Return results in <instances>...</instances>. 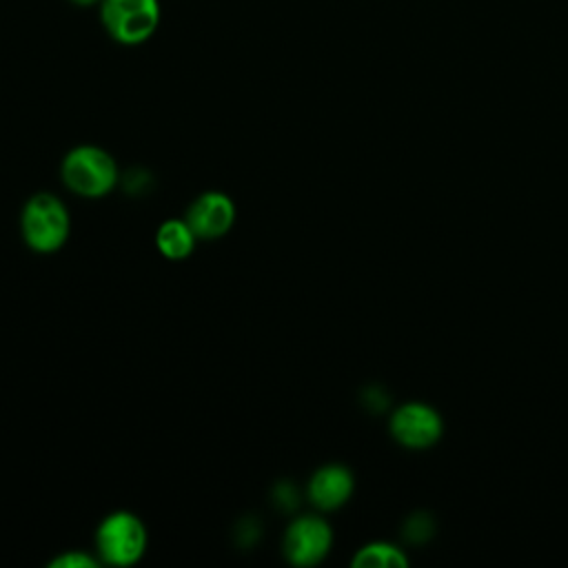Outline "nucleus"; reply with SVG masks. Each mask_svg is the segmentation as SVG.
<instances>
[{"label":"nucleus","instance_id":"obj_1","mask_svg":"<svg viewBox=\"0 0 568 568\" xmlns=\"http://www.w3.org/2000/svg\"><path fill=\"white\" fill-rule=\"evenodd\" d=\"M71 231V217L67 204L47 191L33 193L20 213V233L24 244L36 253L60 251Z\"/></svg>","mask_w":568,"mask_h":568},{"label":"nucleus","instance_id":"obj_2","mask_svg":"<svg viewBox=\"0 0 568 568\" xmlns=\"http://www.w3.org/2000/svg\"><path fill=\"white\" fill-rule=\"evenodd\" d=\"M60 178L71 193L95 200L118 184V164L102 146L78 144L62 158Z\"/></svg>","mask_w":568,"mask_h":568},{"label":"nucleus","instance_id":"obj_3","mask_svg":"<svg viewBox=\"0 0 568 568\" xmlns=\"http://www.w3.org/2000/svg\"><path fill=\"white\" fill-rule=\"evenodd\" d=\"M100 22L106 36L124 47L146 42L160 27V0H100Z\"/></svg>","mask_w":568,"mask_h":568},{"label":"nucleus","instance_id":"obj_4","mask_svg":"<svg viewBox=\"0 0 568 568\" xmlns=\"http://www.w3.org/2000/svg\"><path fill=\"white\" fill-rule=\"evenodd\" d=\"M146 528L131 510L109 513L95 528V550L102 564L131 566L146 550Z\"/></svg>","mask_w":568,"mask_h":568},{"label":"nucleus","instance_id":"obj_5","mask_svg":"<svg viewBox=\"0 0 568 568\" xmlns=\"http://www.w3.org/2000/svg\"><path fill=\"white\" fill-rule=\"evenodd\" d=\"M390 437L408 450H426L444 435V417L426 402H404L388 419Z\"/></svg>","mask_w":568,"mask_h":568},{"label":"nucleus","instance_id":"obj_6","mask_svg":"<svg viewBox=\"0 0 568 568\" xmlns=\"http://www.w3.org/2000/svg\"><path fill=\"white\" fill-rule=\"evenodd\" d=\"M333 548V528L322 515H300L284 532L282 550L293 566H317Z\"/></svg>","mask_w":568,"mask_h":568},{"label":"nucleus","instance_id":"obj_7","mask_svg":"<svg viewBox=\"0 0 568 568\" xmlns=\"http://www.w3.org/2000/svg\"><path fill=\"white\" fill-rule=\"evenodd\" d=\"M184 220L197 240H217L231 231L235 222V204L222 191H204L189 204Z\"/></svg>","mask_w":568,"mask_h":568},{"label":"nucleus","instance_id":"obj_8","mask_svg":"<svg viewBox=\"0 0 568 568\" xmlns=\"http://www.w3.org/2000/svg\"><path fill=\"white\" fill-rule=\"evenodd\" d=\"M355 490V477L344 464H324L308 479V501L322 510L331 513L342 508Z\"/></svg>","mask_w":568,"mask_h":568},{"label":"nucleus","instance_id":"obj_9","mask_svg":"<svg viewBox=\"0 0 568 568\" xmlns=\"http://www.w3.org/2000/svg\"><path fill=\"white\" fill-rule=\"evenodd\" d=\"M197 242V235L189 226V222L182 220H166L158 226L155 233V246L166 260H184L193 253Z\"/></svg>","mask_w":568,"mask_h":568},{"label":"nucleus","instance_id":"obj_10","mask_svg":"<svg viewBox=\"0 0 568 568\" xmlns=\"http://www.w3.org/2000/svg\"><path fill=\"white\" fill-rule=\"evenodd\" d=\"M351 564L355 568H404L408 566V555L390 541H371L353 555Z\"/></svg>","mask_w":568,"mask_h":568},{"label":"nucleus","instance_id":"obj_11","mask_svg":"<svg viewBox=\"0 0 568 568\" xmlns=\"http://www.w3.org/2000/svg\"><path fill=\"white\" fill-rule=\"evenodd\" d=\"M100 561L98 557H91L80 550H67L64 555H58L49 566L51 568H95Z\"/></svg>","mask_w":568,"mask_h":568},{"label":"nucleus","instance_id":"obj_12","mask_svg":"<svg viewBox=\"0 0 568 568\" xmlns=\"http://www.w3.org/2000/svg\"><path fill=\"white\" fill-rule=\"evenodd\" d=\"M75 7H95L100 0H69Z\"/></svg>","mask_w":568,"mask_h":568}]
</instances>
